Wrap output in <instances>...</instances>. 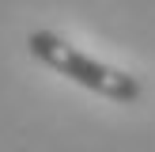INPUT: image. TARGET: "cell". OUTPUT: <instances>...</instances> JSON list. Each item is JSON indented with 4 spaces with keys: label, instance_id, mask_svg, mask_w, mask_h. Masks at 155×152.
<instances>
[{
    "label": "cell",
    "instance_id": "cell-1",
    "mask_svg": "<svg viewBox=\"0 0 155 152\" xmlns=\"http://www.w3.org/2000/svg\"><path fill=\"white\" fill-rule=\"evenodd\" d=\"M27 50H30V57H38L45 68L68 76L72 84H80V88L95 91V95H102V99H114V103H136V99H140V80H136V76H129V72H121V68H114V65H102V61L80 53L76 46H68L64 38L53 34V30H34V34L27 38Z\"/></svg>",
    "mask_w": 155,
    "mask_h": 152
}]
</instances>
